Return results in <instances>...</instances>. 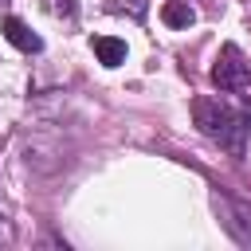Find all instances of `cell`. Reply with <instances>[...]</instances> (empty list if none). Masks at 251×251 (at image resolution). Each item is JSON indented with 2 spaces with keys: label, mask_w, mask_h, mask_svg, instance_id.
Returning a JSON list of instances; mask_svg holds the SVG:
<instances>
[{
  "label": "cell",
  "mask_w": 251,
  "mask_h": 251,
  "mask_svg": "<svg viewBox=\"0 0 251 251\" xmlns=\"http://www.w3.org/2000/svg\"><path fill=\"white\" fill-rule=\"evenodd\" d=\"M243 114H247V118H251V98H243Z\"/></svg>",
  "instance_id": "7"
},
{
  "label": "cell",
  "mask_w": 251,
  "mask_h": 251,
  "mask_svg": "<svg viewBox=\"0 0 251 251\" xmlns=\"http://www.w3.org/2000/svg\"><path fill=\"white\" fill-rule=\"evenodd\" d=\"M161 20H165L169 27H192V24H196V12H192L184 0H169V4L161 8Z\"/></svg>",
  "instance_id": "6"
},
{
  "label": "cell",
  "mask_w": 251,
  "mask_h": 251,
  "mask_svg": "<svg viewBox=\"0 0 251 251\" xmlns=\"http://www.w3.org/2000/svg\"><path fill=\"white\" fill-rule=\"evenodd\" d=\"M192 118L196 129L212 141H220L227 153H243V133H247V114H235L231 106H224L220 98H196L192 102Z\"/></svg>",
  "instance_id": "1"
},
{
  "label": "cell",
  "mask_w": 251,
  "mask_h": 251,
  "mask_svg": "<svg viewBox=\"0 0 251 251\" xmlns=\"http://www.w3.org/2000/svg\"><path fill=\"white\" fill-rule=\"evenodd\" d=\"M94 55H98L102 67H118V63H126V43L114 39V35H98L94 39Z\"/></svg>",
  "instance_id": "5"
},
{
  "label": "cell",
  "mask_w": 251,
  "mask_h": 251,
  "mask_svg": "<svg viewBox=\"0 0 251 251\" xmlns=\"http://www.w3.org/2000/svg\"><path fill=\"white\" fill-rule=\"evenodd\" d=\"M220 208L227 212V231L243 243V247H251V204H243V200H220Z\"/></svg>",
  "instance_id": "3"
},
{
  "label": "cell",
  "mask_w": 251,
  "mask_h": 251,
  "mask_svg": "<svg viewBox=\"0 0 251 251\" xmlns=\"http://www.w3.org/2000/svg\"><path fill=\"white\" fill-rule=\"evenodd\" d=\"M4 39L12 43V47H20V51H27V55H35V51H43V39L20 20V16H8L4 20Z\"/></svg>",
  "instance_id": "4"
},
{
  "label": "cell",
  "mask_w": 251,
  "mask_h": 251,
  "mask_svg": "<svg viewBox=\"0 0 251 251\" xmlns=\"http://www.w3.org/2000/svg\"><path fill=\"white\" fill-rule=\"evenodd\" d=\"M212 82L220 90H243L247 86V59H243V51L235 43H224V51H220V59L212 67Z\"/></svg>",
  "instance_id": "2"
}]
</instances>
